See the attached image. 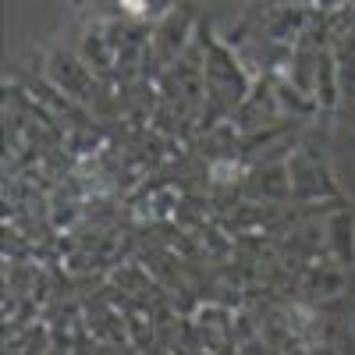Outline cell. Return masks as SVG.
<instances>
[]
</instances>
